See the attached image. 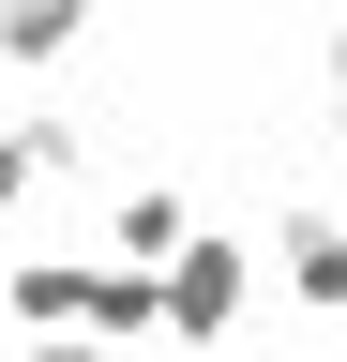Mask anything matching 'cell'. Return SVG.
I'll return each instance as SVG.
<instances>
[{"mask_svg":"<svg viewBox=\"0 0 347 362\" xmlns=\"http://www.w3.org/2000/svg\"><path fill=\"white\" fill-rule=\"evenodd\" d=\"M332 166H347V90H332Z\"/></svg>","mask_w":347,"mask_h":362,"instance_id":"9c48e42d","label":"cell"},{"mask_svg":"<svg viewBox=\"0 0 347 362\" xmlns=\"http://www.w3.org/2000/svg\"><path fill=\"white\" fill-rule=\"evenodd\" d=\"M257 302V242H227V226H196L182 257H166V347H227Z\"/></svg>","mask_w":347,"mask_h":362,"instance_id":"6da1fadb","label":"cell"},{"mask_svg":"<svg viewBox=\"0 0 347 362\" xmlns=\"http://www.w3.org/2000/svg\"><path fill=\"white\" fill-rule=\"evenodd\" d=\"M272 272H287V302L347 317V211H272Z\"/></svg>","mask_w":347,"mask_h":362,"instance_id":"277c9868","label":"cell"},{"mask_svg":"<svg viewBox=\"0 0 347 362\" xmlns=\"http://www.w3.org/2000/svg\"><path fill=\"white\" fill-rule=\"evenodd\" d=\"M30 362H136V347H106V332H30Z\"/></svg>","mask_w":347,"mask_h":362,"instance_id":"52a82bcc","label":"cell"},{"mask_svg":"<svg viewBox=\"0 0 347 362\" xmlns=\"http://www.w3.org/2000/svg\"><path fill=\"white\" fill-rule=\"evenodd\" d=\"M0 317H16V332H91L106 317V257H76V242L0 257Z\"/></svg>","mask_w":347,"mask_h":362,"instance_id":"7a4b0ae2","label":"cell"},{"mask_svg":"<svg viewBox=\"0 0 347 362\" xmlns=\"http://www.w3.org/2000/svg\"><path fill=\"white\" fill-rule=\"evenodd\" d=\"M46 181H61V151H46V106H30V121H0V211H30Z\"/></svg>","mask_w":347,"mask_h":362,"instance_id":"8992f818","label":"cell"},{"mask_svg":"<svg viewBox=\"0 0 347 362\" xmlns=\"http://www.w3.org/2000/svg\"><path fill=\"white\" fill-rule=\"evenodd\" d=\"M76 45H91V0H0V61H16V76L76 61Z\"/></svg>","mask_w":347,"mask_h":362,"instance_id":"5b68a950","label":"cell"},{"mask_svg":"<svg viewBox=\"0 0 347 362\" xmlns=\"http://www.w3.org/2000/svg\"><path fill=\"white\" fill-rule=\"evenodd\" d=\"M317 76H332V90H347V16H332V30H317Z\"/></svg>","mask_w":347,"mask_h":362,"instance_id":"ba28073f","label":"cell"},{"mask_svg":"<svg viewBox=\"0 0 347 362\" xmlns=\"http://www.w3.org/2000/svg\"><path fill=\"white\" fill-rule=\"evenodd\" d=\"M182 242H196V197H182V181H121V197H106V257L121 272H166Z\"/></svg>","mask_w":347,"mask_h":362,"instance_id":"3957f363","label":"cell"}]
</instances>
